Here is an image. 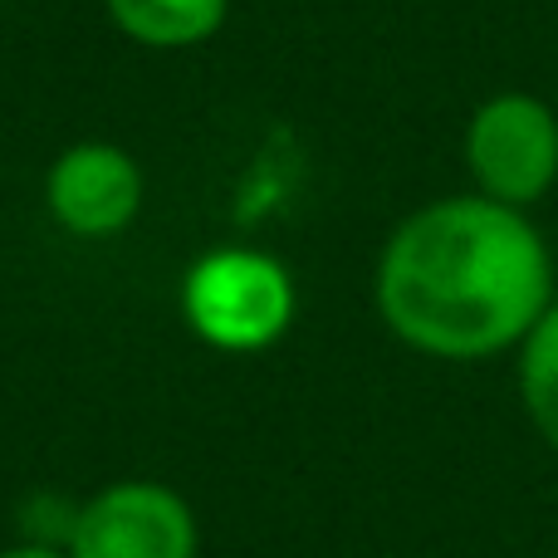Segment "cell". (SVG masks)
I'll return each mask as SVG.
<instances>
[{"label":"cell","instance_id":"obj_8","mask_svg":"<svg viewBox=\"0 0 558 558\" xmlns=\"http://www.w3.org/2000/svg\"><path fill=\"white\" fill-rule=\"evenodd\" d=\"M0 558H69V554L49 549V544H15V549H0Z\"/></svg>","mask_w":558,"mask_h":558},{"label":"cell","instance_id":"obj_4","mask_svg":"<svg viewBox=\"0 0 558 558\" xmlns=\"http://www.w3.org/2000/svg\"><path fill=\"white\" fill-rule=\"evenodd\" d=\"M465 162L490 202H539L558 177V118L530 94H500L475 108L465 128Z\"/></svg>","mask_w":558,"mask_h":558},{"label":"cell","instance_id":"obj_1","mask_svg":"<svg viewBox=\"0 0 558 558\" xmlns=\"http://www.w3.org/2000/svg\"><path fill=\"white\" fill-rule=\"evenodd\" d=\"M554 304L539 231L490 196H451L407 216L377 260V314L407 348L475 363L520 348Z\"/></svg>","mask_w":558,"mask_h":558},{"label":"cell","instance_id":"obj_5","mask_svg":"<svg viewBox=\"0 0 558 558\" xmlns=\"http://www.w3.org/2000/svg\"><path fill=\"white\" fill-rule=\"evenodd\" d=\"M143 167L118 143H74L49 162L45 206L59 231L78 241H113L143 211Z\"/></svg>","mask_w":558,"mask_h":558},{"label":"cell","instance_id":"obj_6","mask_svg":"<svg viewBox=\"0 0 558 558\" xmlns=\"http://www.w3.org/2000/svg\"><path fill=\"white\" fill-rule=\"evenodd\" d=\"M113 25L143 49L206 45L231 15V0H104Z\"/></svg>","mask_w":558,"mask_h":558},{"label":"cell","instance_id":"obj_3","mask_svg":"<svg viewBox=\"0 0 558 558\" xmlns=\"http://www.w3.org/2000/svg\"><path fill=\"white\" fill-rule=\"evenodd\" d=\"M202 524L186 495L162 481H118L78 505L69 558H196Z\"/></svg>","mask_w":558,"mask_h":558},{"label":"cell","instance_id":"obj_2","mask_svg":"<svg viewBox=\"0 0 558 558\" xmlns=\"http://www.w3.org/2000/svg\"><path fill=\"white\" fill-rule=\"evenodd\" d=\"M182 314L202 343L221 353H260L294 318V279L260 251H211L182 279Z\"/></svg>","mask_w":558,"mask_h":558},{"label":"cell","instance_id":"obj_7","mask_svg":"<svg viewBox=\"0 0 558 558\" xmlns=\"http://www.w3.org/2000/svg\"><path fill=\"white\" fill-rule=\"evenodd\" d=\"M520 402L534 432L558 451V299L520 343Z\"/></svg>","mask_w":558,"mask_h":558}]
</instances>
